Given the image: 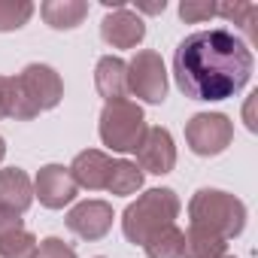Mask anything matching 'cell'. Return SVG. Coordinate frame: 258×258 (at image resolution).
Instances as JSON below:
<instances>
[{
  "label": "cell",
  "instance_id": "1",
  "mask_svg": "<svg viewBox=\"0 0 258 258\" xmlns=\"http://www.w3.org/2000/svg\"><path fill=\"white\" fill-rule=\"evenodd\" d=\"M252 70V49L228 28L188 34L173 52V79L188 100H228L249 85Z\"/></svg>",
  "mask_w": 258,
  "mask_h": 258
},
{
  "label": "cell",
  "instance_id": "2",
  "mask_svg": "<svg viewBox=\"0 0 258 258\" xmlns=\"http://www.w3.org/2000/svg\"><path fill=\"white\" fill-rule=\"evenodd\" d=\"M64 82L49 64H28L22 73L7 76L4 85V109L16 121H34L40 112H49L61 103Z\"/></svg>",
  "mask_w": 258,
  "mask_h": 258
},
{
  "label": "cell",
  "instance_id": "3",
  "mask_svg": "<svg viewBox=\"0 0 258 258\" xmlns=\"http://www.w3.org/2000/svg\"><path fill=\"white\" fill-rule=\"evenodd\" d=\"M182 201L173 188H149L121 213V234L127 243L143 246L164 228L176 225Z\"/></svg>",
  "mask_w": 258,
  "mask_h": 258
},
{
  "label": "cell",
  "instance_id": "4",
  "mask_svg": "<svg viewBox=\"0 0 258 258\" xmlns=\"http://www.w3.org/2000/svg\"><path fill=\"white\" fill-rule=\"evenodd\" d=\"M188 219L222 240H234L246 228V204L222 188H198L188 201Z\"/></svg>",
  "mask_w": 258,
  "mask_h": 258
},
{
  "label": "cell",
  "instance_id": "5",
  "mask_svg": "<svg viewBox=\"0 0 258 258\" xmlns=\"http://www.w3.org/2000/svg\"><path fill=\"white\" fill-rule=\"evenodd\" d=\"M146 115L143 106L134 100H112L103 103L100 109V121H97V131L103 146H109L112 152H137V146L146 137Z\"/></svg>",
  "mask_w": 258,
  "mask_h": 258
},
{
  "label": "cell",
  "instance_id": "6",
  "mask_svg": "<svg viewBox=\"0 0 258 258\" xmlns=\"http://www.w3.org/2000/svg\"><path fill=\"white\" fill-rule=\"evenodd\" d=\"M167 67L155 49H140L127 61V94L140 97L143 103H164L167 100Z\"/></svg>",
  "mask_w": 258,
  "mask_h": 258
},
{
  "label": "cell",
  "instance_id": "7",
  "mask_svg": "<svg viewBox=\"0 0 258 258\" xmlns=\"http://www.w3.org/2000/svg\"><path fill=\"white\" fill-rule=\"evenodd\" d=\"M234 140V121L225 112H198L185 121V143L201 158L222 155Z\"/></svg>",
  "mask_w": 258,
  "mask_h": 258
},
{
  "label": "cell",
  "instance_id": "8",
  "mask_svg": "<svg viewBox=\"0 0 258 258\" xmlns=\"http://www.w3.org/2000/svg\"><path fill=\"white\" fill-rule=\"evenodd\" d=\"M112 219H115V213L106 201H79L70 207L64 222H67L70 234H76L79 240L97 243L112 231Z\"/></svg>",
  "mask_w": 258,
  "mask_h": 258
},
{
  "label": "cell",
  "instance_id": "9",
  "mask_svg": "<svg viewBox=\"0 0 258 258\" xmlns=\"http://www.w3.org/2000/svg\"><path fill=\"white\" fill-rule=\"evenodd\" d=\"M134 164L140 170L152 173V176H164L176 167V146H173V137H170L167 127H161V124L146 127V137L137 146V161Z\"/></svg>",
  "mask_w": 258,
  "mask_h": 258
},
{
  "label": "cell",
  "instance_id": "10",
  "mask_svg": "<svg viewBox=\"0 0 258 258\" xmlns=\"http://www.w3.org/2000/svg\"><path fill=\"white\" fill-rule=\"evenodd\" d=\"M76 195H79V185L73 182V176L64 164L40 167V173L34 179V198H40V204L46 210H64L76 201Z\"/></svg>",
  "mask_w": 258,
  "mask_h": 258
},
{
  "label": "cell",
  "instance_id": "11",
  "mask_svg": "<svg viewBox=\"0 0 258 258\" xmlns=\"http://www.w3.org/2000/svg\"><path fill=\"white\" fill-rule=\"evenodd\" d=\"M100 40L112 49H137L146 40V22L131 7L109 10L100 22Z\"/></svg>",
  "mask_w": 258,
  "mask_h": 258
},
{
  "label": "cell",
  "instance_id": "12",
  "mask_svg": "<svg viewBox=\"0 0 258 258\" xmlns=\"http://www.w3.org/2000/svg\"><path fill=\"white\" fill-rule=\"evenodd\" d=\"M70 176L79 188L85 191H100L109 182V170H112V158L100 149H82L73 161H70Z\"/></svg>",
  "mask_w": 258,
  "mask_h": 258
},
{
  "label": "cell",
  "instance_id": "13",
  "mask_svg": "<svg viewBox=\"0 0 258 258\" xmlns=\"http://www.w3.org/2000/svg\"><path fill=\"white\" fill-rule=\"evenodd\" d=\"M94 88L106 103L127 100V61L118 55H103L94 67Z\"/></svg>",
  "mask_w": 258,
  "mask_h": 258
},
{
  "label": "cell",
  "instance_id": "14",
  "mask_svg": "<svg viewBox=\"0 0 258 258\" xmlns=\"http://www.w3.org/2000/svg\"><path fill=\"white\" fill-rule=\"evenodd\" d=\"M0 204L16 210V213H28L34 204V182L22 167H7L0 170Z\"/></svg>",
  "mask_w": 258,
  "mask_h": 258
},
{
  "label": "cell",
  "instance_id": "15",
  "mask_svg": "<svg viewBox=\"0 0 258 258\" xmlns=\"http://www.w3.org/2000/svg\"><path fill=\"white\" fill-rule=\"evenodd\" d=\"M88 10H91L88 0H46L40 7V16L52 31H73L85 22Z\"/></svg>",
  "mask_w": 258,
  "mask_h": 258
},
{
  "label": "cell",
  "instance_id": "16",
  "mask_svg": "<svg viewBox=\"0 0 258 258\" xmlns=\"http://www.w3.org/2000/svg\"><path fill=\"white\" fill-rule=\"evenodd\" d=\"M185 234V252L182 258H222L228 252V240H222L219 234H210L198 225H188Z\"/></svg>",
  "mask_w": 258,
  "mask_h": 258
},
{
  "label": "cell",
  "instance_id": "17",
  "mask_svg": "<svg viewBox=\"0 0 258 258\" xmlns=\"http://www.w3.org/2000/svg\"><path fill=\"white\" fill-rule=\"evenodd\" d=\"M143 188V170L134 164V161H112V170H109V182H106V191L109 195H118V198H127V195H137Z\"/></svg>",
  "mask_w": 258,
  "mask_h": 258
},
{
  "label": "cell",
  "instance_id": "18",
  "mask_svg": "<svg viewBox=\"0 0 258 258\" xmlns=\"http://www.w3.org/2000/svg\"><path fill=\"white\" fill-rule=\"evenodd\" d=\"M216 16L228 19L231 25H237V31H243L249 37V43H258V28H255V19H258V7L255 4H222L216 7ZM234 31V34H237ZM246 43V46H249Z\"/></svg>",
  "mask_w": 258,
  "mask_h": 258
},
{
  "label": "cell",
  "instance_id": "19",
  "mask_svg": "<svg viewBox=\"0 0 258 258\" xmlns=\"http://www.w3.org/2000/svg\"><path fill=\"white\" fill-rule=\"evenodd\" d=\"M143 252L149 258H182V252H185V234L176 225H170L161 234H155L149 243H143Z\"/></svg>",
  "mask_w": 258,
  "mask_h": 258
},
{
  "label": "cell",
  "instance_id": "20",
  "mask_svg": "<svg viewBox=\"0 0 258 258\" xmlns=\"http://www.w3.org/2000/svg\"><path fill=\"white\" fill-rule=\"evenodd\" d=\"M34 16L31 0H0V34L22 31Z\"/></svg>",
  "mask_w": 258,
  "mask_h": 258
},
{
  "label": "cell",
  "instance_id": "21",
  "mask_svg": "<svg viewBox=\"0 0 258 258\" xmlns=\"http://www.w3.org/2000/svg\"><path fill=\"white\" fill-rule=\"evenodd\" d=\"M37 252V237L25 228L10 237H0V258H34Z\"/></svg>",
  "mask_w": 258,
  "mask_h": 258
},
{
  "label": "cell",
  "instance_id": "22",
  "mask_svg": "<svg viewBox=\"0 0 258 258\" xmlns=\"http://www.w3.org/2000/svg\"><path fill=\"white\" fill-rule=\"evenodd\" d=\"M216 7L219 4H207V0H182L179 4V19L188 22V25H201V22H210L216 16Z\"/></svg>",
  "mask_w": 258,
  "mask_h": 258
},
{
  "label": "cell",
  "instance_id": "23",
  "mask_svg": "<svg viewBox=\"0 0 258 258\" xmlns=\"http://www.w3.org/2000/svg\"><path fill=\"white\" fill-rule=\"evenodd\" d=\"M34 258H76V249L70 243H64L61 237H46L37 243Z\"/></svg>",
  "mask_w": 258,
  "mask_h": 258
},
{
  "label": "cell",
  "instance_id": "24",
  "mask_svg": "<svg viewBox=\"0 0 258 258\" xmlns=\"http://www.w3.org/2000/svg\"><path fill=\"white\" fill-rule=\"evenodd\" d=\"M16 231H25L22 213H16V210H10V207L0 204V237H10V234H16Z\"/></svg>",
  "mask_w": 258,
  "mask_h": 258
},
{
  "label": "cell",
  "instance_id": "25",
  "mask_svg": "<svg viewBox=\"0 0 258 258\" xmlns=\"http://www.w3.org/2000/svg\"><path fill=\"white\" fill-rule=\"evenodd\" d=\"M255 103H258V91H252L249 100H246V106H243V118H246V127H249L252 134L258 131V121H255Z\"/></svg>",
  "mask_w": 258,
  "mask_h": 258
},
{
  "label": "cell",
  "instance_id": "26",
  "mask_svg": "<svg viewBox=\"0 0 258 258\" xmlns=\"http://www.w3.org/2000/svg\"><path fill=\"white\" fill-rule=\"evenodd\" d=\"M164 10H167V4L161 0V4H137V10H134V13H137V16H140V13H149V16H161Z\"/></svg>",
  "mask_w": 258,
  "mask_h": 258
},
{
  "label": "cell",
  "instance_id": "27",
  "mask_svg": "<svg viewBox=\"0 0 258 258\" xmlns=\"http://www.w3.org/2000/svg\"><path fill=\"white\" fill-rule=\"evenodd\" d=\"M4 85H7V76H0V118L7 115V109H4Z\"/></svg>",
  "mask_w": 258,
  "mask_h": 258
},
{
  "label": "cell",
  "instance_id": "28",
  "mask_svg": "<svg viewBox=\"0 0 258 258\" xmlns=\"http://www.w3.org/2000/svg\"><path fill=\"white\" fill-rule=\"evenodd\" d=\"M4 155H7V140L0 137V161H4Z\"/></svg>",
  "mask_w": 258,
  "mask_h": 258
},
{
  "label": "cell",
  "instance_id": "29",
  "mask_svg": "<svg viewBox=\"0 0 258 258\" xmlns=\"http://www.w3.org/2000/svg\"><path fill=\"white\" fill-rule=\"evenodd\" d=\"M222 258H237V255H231V252H225V255H222Z\"/></svg>",
  "mask_w": 258,
  "mask_h": 258
},
{
  "label": "cell",
  "instance_id": "30",
  "mask_svg": "<svg viewBox=\"0 0 258 258\" xmlns=\"http://www.w3.org/2000/svg\"><path fill=\"white\" fill-rule=\"evenodd\" d=\"M94 258H103V255H94Z\"/></svg>",
  "mask_w": 258,
  "mask_h": 258
}]
</instances>
